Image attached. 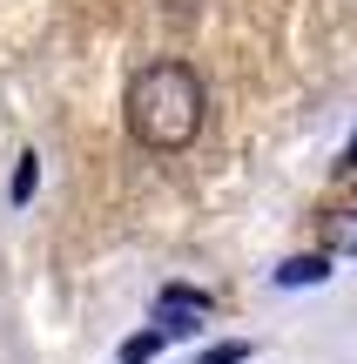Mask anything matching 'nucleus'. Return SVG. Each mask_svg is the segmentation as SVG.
I'll use <instances>...</instances> for the list:
<instances>
[{"label": "nucleus", "mask_w": 357, "mask_h": 364, "mask_svg": "<svg viewBox=\"0 0 357 364\" xmlns=\"http://www.w3.org/2000/svg\"><path fill=\"white\" fill-rule=\"evenodd\" d=\"M155 351H162V331H142V338H128V351H121L115 364H148Z\"/></svg>", "instance_id": "nucleus-4"}, {"label": "nucleus", "mask_w": 357, "mask_h": 364, "mask_svg": "<svg viewBox=\"0 0 357 364\" xmlns=\"http://www.w3.org/2000/svg\"><path fill=\"white\" fill-rule=\"evenodd\" d=\"M202 129V81L196 68L182 61H148L142 75L128 81V135L155 156H175L189 149Z\"/></svg>", "instance_id": "nucleus-1"}, {"label": "nucleus", "mask_w": 357, "mask_h": 364, "mask_svg": "<svg viewBox=\"0 0 357 364\" xmlns=\"http://www.w3.org/2000/svg\"><path fill=\"white\" fill-rule=\"evenodd\" d=\"M331 250H344V257H357V209H344V216H331Z\"/></svg>", "instance_id": "nucleus-3"}, {"label": "nucleus", "mask_w": 357, "mask_h": 364, "mask_svg": "<svg viewBox=\"0 0 357 364\" xmlns=\"http://www.w3.org/2000/svg\"><path fill=\"white\" fill-rule=\"evenodd\" d=\"M243 358H250V344H236V338H229V344H209L196 364H243Z\"/></svg>", "instance_id": "nucleus-5"}, {"label": "nucleus", "mask_w": 357, "mask_h": 364, "mask_svg": "<svg viewBox=\"0 0 357 364\" xmlns=\"http://www.w3.org/2000/svg\"><path fill=\"white\" fill-rule=\"evenodd\" d=\"M34 156H21V169H13V203H27V196H34Z\"/></svg>", "instance_id": "nucleus-6"}, {"label": "nucleus", "mask_w": 357, "mask_h": 364, "mask_svg": "<svg viewBox=\"0 0 357 364\" xmlns=\"http://www.w3.org/2000/svg\"><path fill=\"white\" fill-rule=\"evenodd\" d=\"M324 277H331V257H297V263H283V270H277V284L304 290V284H324Z\"/></svg>", "instance_id": "nucleus-2"}, {"label": "nucleus", "mask_w": 357, "mask_h": 364, "mask_svg": "<svg viewBox=\"0 0 357 364\" xmlns=\"http://www.w3.org/2000/svg\"><path fill=\"white\" fill-rule=\"evenodd\" d=\"M337 169H344V176H357V129H351V142H344V156H337Z\"/></svg>", "instance_id": "nucleus-7"}]
</instances>
